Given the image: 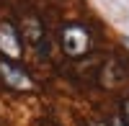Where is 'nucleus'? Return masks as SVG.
Here are the masks:
<instances>
[{
  "mask_svg": "<svg viewBox=\"0 0 129 126\" xmlns=\"http://www.w3.org/2000/svg\"><path fill=\"white\" fill-rule=\"evenodd\" d=\"M121 39H124V44H126V46H129V36H121Z\"/></svg>",
  "mask_w": 129,
  "mask_h": 126,
  "instance_id": "8",
  "label": "nucleus"
},
{
  "mask_svg": "<svg viewBox=\"0 0 129 126\" xmlns=\"http://www.w3.org/2000/svg\"><path fill=\"white\" fill-rule=\"evenodd\" d=\"M36 126H57V123H54V121H49V118H41Z\"/></svg>",
  "mask_w": 129,
  "mask_h": 126,
  "instance_id": "6",
  "label": "nucleus"
},
{
  "mask_svg": "<svg viewBox=\"0 0 129 126\" xmlns=\"http://www.w3.org/2000/svg\"><path fill=\"white\" fill-rule=\"evenodd\" d=\"M0 80H3L5 88L16 90V93H28V90H34V80H31V75L18 65V62L0 59Z\"/></svg>",
  "mask_w": 129,
  "mask_h": 126,
  "instance_id": "2",
  "label": "nucleus"
},
{
  "mask_svg": "<svg viewBox=\"0 0 129 126\" xmlns=\"http://www.w3.org/2000/svg\"><path fill=\"white\" fill-rule=\"evenodd\" d=\"M59 44H62V51L67 57H83V54L90 51L93 36H90V31L85 28L83 23H67V26L62 28Z\"/></svg>",
  "mask_w": 129,
  "mask_h": 126,
  "instance_id": "1",
  "label": "nucleus"
},
{
  "mask_svg": "<svg viewBox=\"0 0 129 126\" xmlns=\"http://www.w3.org/2000/svg\"><path fill=\"white\" fill-rule=\"evenodd\" d=\"M0 54L8 62H18L23 54V39H21L18 28L8 21H0Z\"/></svg>",
  "mask_w": 129,
  "mask_h": 126,
  "instance_id": "3",
  "label": "nucleus"
},
{
  "mask_svg": "<svg viewBox=\"0 0 129 126\" xmlns=\"http://www.w3.org/2000/svg\"><path fill=\"white\" fill-rule=\"evenodd\" d=\"M121 121H124V126H129V98L121 100Z\"/></svg>",
  "mask_w": 129,
  "mask_h": 126,
  "instance_id": "5",
  "label": "nucleus"
},
{
  "mask_svg": "<svg viewBox=\"0 0 129 126\" xmlns=\"http://www.w3.org/2000/svg\"><path fill=\"white\" fill-rule=\"evenodd\" d=\"M18 34H21V39L23 41H31L34 46H39L41 44V39H44V26H41V21L36 18V16H23L21 18V26H18Z\"/></svg>",
  "mask_w": 129,
  "mask_h": 126,
  "instance_id": "4",
  "label": "nucleus"
},
{
  "mask_svg": "<svg viewBox=\"0 0 129 126\" xmlns=\"http://www.w3.org/2000/svg\"><path fill=\"white\" fill-rule=\"evenodd\" d=\"M109 126H124V121H121V118H111V123H109Z\"/></svg>",
  "mask_w": 129,
  "mask_h": 126,
  "instance_id": "7",
  "label": "nucleus"
}]
</instances>
